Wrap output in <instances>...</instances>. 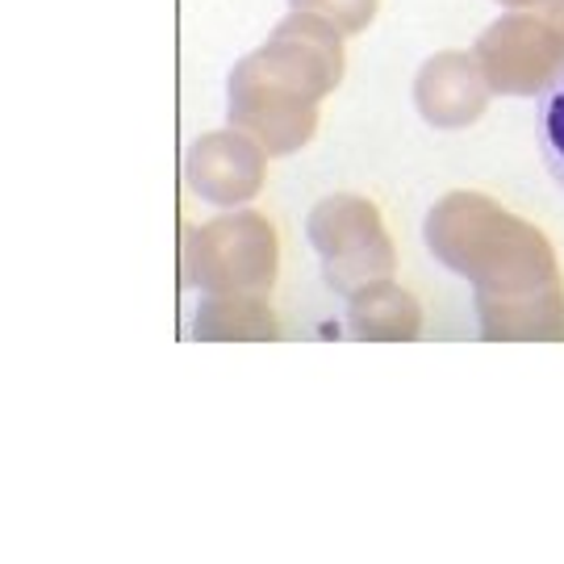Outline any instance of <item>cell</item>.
<instances>
[{"instance_id": "6", "label": "cell", "mask_w": 564, "mask_h": 564, "mask_svg": "<svg viewBox=\"0 0 564 564\" xmlns=\"http://www.w3.org/2000/svg\"><path fill=\"white\" fill-rule=\"evenodd\" d=\"M184 181L209 205H247L268 181V151L242 130H214L188 147Z\"/></svg>"}, {"instance_id": "1", "label": "cell", "mask_w": 564, "mask_h": 564, "mask_svg": "<svg viewBox=\"0 0 564 564\" xmlns=\"http://www.w3.org/2000/svg\"><path fill=\"white\" fill-rule=\"evenodd\" d=\"M426 251L473 284L485 339H564V281L540 226L460 188L431 205L423 223Z\"/></svg>"}, {"instance_id": "8", "label": "cell", "mask_w": 564, "mask_h": 564, "mask_svg": "<svg viewBox=\"0 0 564 564\" xmlns=\"http://www.w3.org/2000/svg\"><path fill=\"white\" fill-rule=\"evenodd\" d=\"M347 326L356 330V339L368 343H410L423 330V310L402 284L381 276L347 297Z\"/></svg>"}, {"instance_id": "2", "label": "cell", "mask_w": 564, "mask_h": 564, "mask_svg": "<svg viewBox=\"0 0 564 564\" xmlns=\"http://www.w3.org/2000/svg\"><path fill=\"white\" fill-rule=\"evenodd\" d=\"M343 34L310 9H289L260 51L230 72V126L251 134L268 155H293L318 130V105L343 80Z\"/></svg>"}, {"instance_id": "3", "label": "cell", "mask_w": 564, "mask_h": 564, "mask_svg": "<svg viewBox=\"0 0 564 564\" xmlns=\"http://www.w3.org/2000/svg\"><path fill=\"white\" fill-rule=\"evenodd\" d=\"M281 272V242L272 223L256 209H230L223 218L188 230L184 239V284L202 293L268 297Z\"/></svg>"}, {"instance_id": "4", "label": "cell", "mask_w": 564, "mask_h": 564, "mask_svg": "<svg viewBox=\"0 0 564 564\" xmlns=\"http://www.w3.org/2000/svg\"><path fill=\"white\" fill-rule=\"evenodd\" d=\"M305 235H310V247L323 260L326 289L339 293V297H351L360 284L389 276L393 263H398L393 239L381 223V209L368 197H356V193L323 197L310 209Z\"/></svg>"}, {"instance_id": "7", "label": "cell", "mask_w": 564, "mask_h": 564, "mask_svg": "<svg viewBox=\"0 0 564 564\" xmlns=\"http://www.w3.org/2000/svg\"><path fill=\"white\" fill-rule=\"evenodd\" d=\"M489 84L477 55L468 51H440L423 63L419 80H414V105L423 121H431L435 130H460L485 113L489 105Z\"/></svg>"}, {"instance_id": "13", "label": "cell", "mask_w": 564, "mask_h": 564, "mask_svg": "<svg viewBox=\"0 0 564 564\" xmlns=\"http://www.w3.org/2000/svg\"><path fill=\"white\" fill-rule=\"evenodd\" d=\"M494 4H506V9H540L544 0H494Z\"/></svg>"}, {"instance_id": "9", "label": "cell", "mask_w": 564, "mask_h": 564, "mask_svg": "<svg viewBox=\"0 0 564 564\" xmlns=\"http://www.w3.org/2000/svg\"><path fill=\"white\" fill-rule=\"evenodd\" d=\"M193 339L214 343V339H235V343H251V339H281V323L272 314V305L263 297H242V293H205L197 314H193Z\"/></svg>"}, {"instance_id": "12", "label": "cell", "mask_w": 564, "mask_h": 564, "mask_svg": "<svg viewBox=\"0 0 564 564\" xmlns=\"http://www.w3.org/2000/svg\"><path fill=\"white\" fill-rule=\"evenodd\" d=\"M540 13L547 18V25L556 30V39H561V46H564V0H544Z\"/></svg>"}, {"instance_id": "10", "label": "cell", "mask_w": 564, "mask_h": 564, "mask_svg": "<svg viewBox=\"0 0 564 564\" xmlns=\"http://www.w3.org/2000/svg\"><path fill=\"white\" fill-rule=\"evenodd\" d=\"M535 142H540L547 176L564 188V63L556 80L535 97Z\"/></svg>"}, {"instance_id": "5", "label": "cell", "mask_w": 564, "mask_h": 564, "mask_svg": "<svg viewBox=\"0 0 564 564\" xmlns=\"http://www.w3.org/2000/svg\"><path fill=\"white\" fill-rule=\"evenodd\" d=\"M473 55L498 97H540L561 72L564 46L544 13L510 9L485 25L481 39L473 42Z\"/></svg>"}, {"instance_id": "11", "label": "cell", "mask_w": 564, "mask_h": 564, "mask_svg": "<svg viewBox=\"0 0 564 564\" xmlns=\"http://www.w3.org/2000/svg\"><path fill=\"white\" fill-rule=\"evenodd\" d=\"M289 9L323 13L343 34H360V30H368V21L377 18V0H289Z\"/></svg>"}]
</instances>
